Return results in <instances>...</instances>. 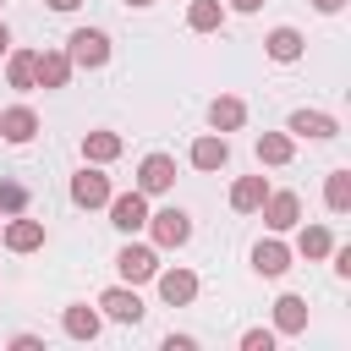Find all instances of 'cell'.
<instances>
[{
	"mask_svg": "<svg viewBox=\"0 0 351 351\" xmlns=\"http://www.w3.org/2000/svg\"><path fill=\"white\" fill-rule=\"evenodd\" d=\"M66 55H71V66L99 71V66H110V33H99V27H77V33L66 38Z\"/></svg>",
	"mask_w": 351,
	"mask_h": 351,
	"instance_id": "cell-1",
	"label": "cell"
},
{
	"mask_svg": "<svg viewBox=\"0 0 351 351\" xmlns=\"http://www.w3.org/2000/svg\"><path fill=\"white\" fill-rule=\"evenodd\" d=\"M148 236H154V247H186L192 241V214L170 203V208L148 214Z\"/></svg>",
	"mask_w": 351,
	"mask_h": 351,
	"instance_id": "cell-2",
	"label": "cell"
},
{
	"mask_svg": "<svg viewBox=\"0 0 351 351\" xmlns=\"http://www.w3.org/2000/svg\"><path fill=\"white\" fill-rule=\"evenodd\" d=\"M104 208H110V225H115V230H126V236L148 225V197H143L137 186H132V192H110V203H104Z\"/></svg>",
	"mask_w": 351,
	"mask_h": 351,
	"instance_id": "cell-3",
	"label": "cell"
},
{
	"mask_svg": "<svg viewBox=\"0 0 351 351\" xmlns=\"http://www.w3.org/2000/svg\"><path fill=\"white\" fill-rule=\"evenodd\" d=\"M115 269H121V280H126V285H143V280H154V274H159V252H154V247L126 241V247L115 252Z\"/></svg>",
	"mask_w": 351,
	"mask_h": 351,
	"instance_id": "cell-4",
	"label": "cell"
},
{
	"mask_svg": "<svg viewBox=\"0 0 351 351\" xmlns=\"http://www.w3.org/2000/svg\"><path fill=\"white\" fill-rule=\"evenodd\" d=\"M176 186V159L170 154H148L143 165H137V192L143 197H159V192H170Z\"/></svg>",
	"mask_w": 351,
	"mask_h": 351,
	"instance_id": "cell-5",
	"label": "cell"
},
{
	"mask_svg": "<svg viewBox=\"0 0 351 351\" xmlns=\"http://www.w3.org/2000/svg\"><path fill=\"white\" fill-rule=\"evenodd\" d=\"M71 203H77V208H104V203H110V176L93 170V165H82V170L71 176Z\"/></svg>",
	"mask_w": 351,
	"mask_h": 351,
	"instance_id": "cell-6",
	"label": "cell"
},
{
	"mask_svg": "<svg viewBox=\"0 0 351 351\" xmlns=\"http://www.w3.org/2000/svg\"><path fill=\"white\" fill-rule=\"evenodd\" d=\"M99 313L115 318V324H137V318H143V296H137V285H126V280L110 285V291L99 296Z\"/></svg>",
	"mask_w": 351,
	"mask_h": 351,
	"instance_id": "cell-7",
	"label": "cell"
},
{
	"mask_svg": "<svg viewBox=\"0 0 351 351\" xmlns=\"http://www.w3.org/2000/svg\"><path fill=\"white\" fill-rule=\"evenodd\" d=\"M258 214H263L269 230H291V225L302 219V197H296V192H263Z\"/></svg>",
	"mask_w": 351,
	"mask_h": 351,
	"instance_id": "cell-8",
	"label": "cell"
},
{
	"mask_svg": "<svg viewBox=\"0 0 351 351\" xmlns=\"http://www.w3.org/2000/svg\"><path fill=\"white\" fill-rule=\"evenodd\" d=\"M0 241H5L11 252H38V247H44V219H27V208H22V214L5 219Z\"/></svg>",
	"mask_w": 351,
	"mask_h": 351,
	"instance_id": "cell-9",
	"label": "cell"
},
{
	"mask_svg": "<svg viewBox=\"0 0 351 351\" xmlns=\"http://www.w3.org/2000/svg\"><path fill=\"white\" fill-rule=\"evenodd\" d=\"M285 132H291V137H313V143H329V137L340 132V121H335L329 110H296V115L285 121Z\"/></svg>",
	"mask_w": 351,
	"mask_h": 351,
	"instance_id": "cell-10",
	"label": "cell"
},
{
	"mask_svg": "<svg viewBox=\"0 0 351 351\" xmlns=\"http://www.w3.org/2000/svg\"><path fill=\"white\" fill-rule=\"evenodd\" d=\"M186 159H192V170H225V165H230V143H225V132H203V137L186 148Z\"/></svg>",
	"mask_w": 351,
	"mask_h": 351,
	"instance_id": "cell-11",
	"label": "cell"
},
{
	"mask_svg": "<svg viewBox=\"0 0 351 351\" xmlns=\"http://www.w3.org/2000/svg\"><path fill=\"white\" fill-rule=\"evenodd\" d=\"M154 280H159L165 307H186V302H197V274H192V269H159Z\"/></svg>",
	"mask_w": 351,
	"mask_h": 351,
	"instance_id": "cell-12",
	"label": "cell"
},
{
	"mask_svg": "<svg viewBox=\"0 0 351 351\" xmlns=\"http://www.w3.org/2000/svg\"><path fill=\"white\" fill-rule=\"evenodd\" d=\"M71 55L66 49H38V60H33V77H38V88H66L71 82Z\"/></svg>",
	"mask_w": 351,
	"mask_h": 351,
	"instance_id": "cell-13",
	"label": "cell"
},
{
	"mask_svg": "<svg viewBox=\"0 0 351 351\" xmlns=\"http://www.w3.org/2000/svg\"><path fill=\"white\" fill-rule=\"evenodd\" d=\"M60 329H66L71 340H99V329H104V313H99V307H88V302H71V307L60 313Z\"/></svg>",
	"mask_w": 351,
	"mask_h": 351,
	"instance_id": "cell-14",
	"label": "cell"
},
{
	"mask_svg": "<svg viewBox=\"0 0 351 351\" xmlns=\"http://www.w3.org/2000/svg\"><path fill=\"white\" fill-rule=\"evenodd\" d=\"M252 269H258L263 280H280V274L291 269V247H285L280 236H269V241H258V247H252Z\"/></svg>",
	"mask_w": 351,
	"mask_h": 351,
	"instance_id": "cell-15",
	"label": "cell"
},
{
	"mask_svg": "<svg viewBox=\"0 0 351 351\" xmlns=\"http://www.w3.org/2000/svg\"><path fill=\"white\" fill-rule=\"evenodd\" d=\"M33 132H38L33 104H11V110H0V137H5V143H33Z\"/></svg>",
	"mask_w": 351,
	"mask_h": 351,
	"instance_id": "cell-16",
	"label": "cell"
},
{
	"mask_svg": "<svg viewBox=\"0 0 351 351\" xmlns=\"http://www.w3.org/2000/svg\"><path fill=\"white\" fill-rule=\"evenodd\" d=\"M33 60H38V49H5V82H11L16 93H33V88H38Z\"/></svg>",
	"mask_w": 351,
	"mask_h": 351,
	"instance_id": "cell-17",
	"label": "cell"
},
{
	"mask_svg": "<svg viewBox=\"0 0 351 351\" xmlns=\"http://www.w3.org/2000/svg\"><path fill=\"white\" fill-rule=\"evenodd\" d=\"M302 329H307V302L296 291H285L274 302V335H302Z\"/></svg>",
	"mask_w": 351,
	"mask_h": 351,
	"instance_id": "cell-18",
	"label": "cell"
},
{
	"mask_svg": "<svg viewBox=\"0 0 351 351\" xmlns=\"http://www.w3.org/2000/svg\"><path fill=\"white\" fill-rule=\"evenodd\" d=\"M263 49H269V60H280V66H291V60H302V49H307V38H302L296 27H274V33L263 38Z\"/></svg>",
	"mask_w": 351,
	"mask_h": 351,
	"instance_id": "cell-19",
	"label": "cell"
},
{
	"mask_svg": "<svg viewBox=\"0 0 351 351\" xmlns=\"http://www.w3.org/2000/svg\"><path fill=\"white\" fill-rule=\"evenodd\" d=\"M241 121H247V104H241L236 93H219V99L208 104V126H214V132H236Z\"/></svg>",
	"mask_w": 351,
	"mask_h": 351,
	"instance_id": "cell-20",
	"label": "cell"
},
{
	"mask_svg": "<svg viewBox=\"0 0 351 351\" xmlns=\"http://www.w3.org/2000/svg\"><path fill=\"white\" fill-rule=\"evenodd\" d=\"M121 137L115 132H82V159L88 165H110V159H121Z\"/></svg>",
	"mask_w": 351,
	"mask_h": 351,
	"instance_id": "cell-21",
	"label": "cell"
},
{
	"mask_svg": "<svg viewBox=\"0 0 351 351\" xmlns=\"http://www.w3.org/2000/svg\"><path fill=\"white\" fill-rule=\"evenodd\" d=\"M186 27L192 33H219L225 27V0H192L186 5Z\"/></svg>",
	"mask_w": 351,
	"mask_h": 351,
	"instance_id": "cell-22",
	"label": "cell"
},
{
	"mask_svg": "<svg viewBox=\"0 0 351 351\" xmlns=\"http://www.w3.org/2000/svg\"><path fill=\"white\" fill-rule=\"evenodd\" d=\"M263 192H269V181H263V176H241V181L230 186V208H236V214H258Z\"/></svg>",
	"mask_w": 351,
	"mask_h": 351,
	"instance_id": "cell-23",
	"label": "cell"
},
{
	"mask_svg": "<svg viewBox=\"0 0 351 351\" xmlns=\"http://www.w3.org/2000/svg\"><path fill=\"white\" fill-rule=\"evenodd\" d=\"M291 154H296L291 132H263L258 137V165H291Z\"/></svg>",
	"mask_w": 351,
	"mask_h": 351,
	"instance_id": "cell-24",
	"label": "cell"
},
{
	"mask_svg": "<svg viewBox=\"0 0 351 351\" xmlns=\"http://www.w3.org/2000/svg\"><path fill=\"white\" fill-rule=\"evenodd\" d=\"M324 203H329V214H351V170H329Z\"/></svg>",
	"mask_w": 351,
	"mask_h": 351,
	"instance_id": "cell-25",
	"label": "cell"
},
{
	"mask_svg": "<svg viewBox=\"0 0 351 351\" xmlns=\"http://www.w3.org/2000/svg\"><path fill=\"white\" fill-rule=\"evenodd\" d=\"M329 247H335V236L324 225H302V236H296V252L302 258H329Z\"/></svg>",
	"mask_w": 351,
	"mask_h": 351,
	"instance_id": "cell-26",
	"label": "cell"
},
{
	"mask_svg": "<svg viewBox=\"0 0 351 351\" xmlns=\"http://www.w3.org/2000/svg\"><path fill=\"white\" fill-rule=\"evenodd\" d=\"M27 208V186L22 181H0V214H22Z\"/></svg>",
	"mask_w": 351,
	"mask_h": 351,
	"instance_id": "cell-27",
	"label": "cell"
},
{
	"mask_svg": "<svg viewBox=\"0 0 351 351\" xmlns=\"http://www.w3.org/2000/svg\"><path fill=\"white\" fill-rule=\"evenodd\" d=\"M241 351H274V329H247L241 335Z\"/></svg>",
	"mask_w": 351,
	"mask_h": 351,
	"instance_id": "cell-28",
	"label": "cell"
},
{
	"mask_svg": "<svg viewBox=\"0 0 351 351\" xmlns=\"http://www.w3.org/2000/svg\"><path fill=\"white\" fill-rule=\"evenodd\" d=\"M329 258H335V274L351 280V247H329Z\"/></svg>",
	"mask_w": 351,
	"mask_h": 351,
	"instance_id": "cell-29",
	"label": "cell"
},
{
	"mask_svg": "<svg viewBox=\"0 0 351 351\" xmlns=\"http://www.w3.org/2000/svg\"><path fill=\"white\" fill-rule=\"evenodd\" d=\"M11 351H44L38 335H11Z\"/></svg>",
	"mask_w": 351,
	"mask_h": 351,
	"instance_id": "cell-30",
	"label": "cell"
},
{
	"mask_svg": "<svg viewBox=\"0 0 351 351\" xmlns=\"http://www.w3.org/2000/svg\"><path fill=\"white\" fill-rule=\"evenodd\" d=\"M230 11H241V16H252V11H263V0H225Z\"/></svg>",
	"mask_w": 351,
	"mask_h": 351,
	"instance_id": "cell-31",
	"label": "cell"
},
{
	"mask_svg": "<svg viewBox=\"0 0 351 351\" xmlns=\"http://www.w3.org/2000/svg\"><path fill=\"white\" fill-rule=\"evenodd\" d=\"M44 5H49V11H77L82 0H44Z\"/></svg>",
	"mask_w": 351,
	"mask_h": 351,
	"instance_id": "cell-32",
	"label": "cell"
},
{
	"mask_svg": "<svg viewBox=\"0 0 351 351\" xmlns=\"http://www.w3.org/2000/svg\"><path fill=\"white\" fill-rule=\"evenodd\" d=\"M313 5H318V11H324V16H335V11H340V5H346V0H313Z\"/></svg>",
	"mask_w": 351,
	"mask_h": 351,
	"instance_id": "cell-33",
	"label": "cell"
},
{
	"mask_svg": "<svg viewBox=\"0 0 351 351\" xmlns=\"http://www.w3.org/2000/svg\"><path fill=\"white\" fill-rule=\"evenodd\" d=\"M5 49H11V27L0 22V55H5Z\"/></svg>",
	"mask_w": 351,
	"mask_h": 351,
	"instance_id": "cell-34",
	"label": "cell"
},
{
	"mask_svg": "<svg viewBox=\"0 0 351 351\" xmlns=\"http://www.w3.org/2000/svg\"><path fill=\"white\" fill-rule=\"evenodd\" d=\"M126 5H154V0H126Z\"/></svg>",
	"mask_w": 351,
	"mask_h": 351,
	"instance_id": "cell-35",
	"label": "cell"
},
{
	"mask_svg": "<svg viewBox=\"0 0 351 351\" xmlns=\"http://www.w3.org/2000/svg\"><path fill=\"white\" fill-rule=\"evenodd\" d=\"M0 5H5V0H0Z\"/></svg>",
	"mask_w": 351,
	"mask_h": 351,
	"instance_id": "cell-36",
	"label": "cell"
}]
</instances>
